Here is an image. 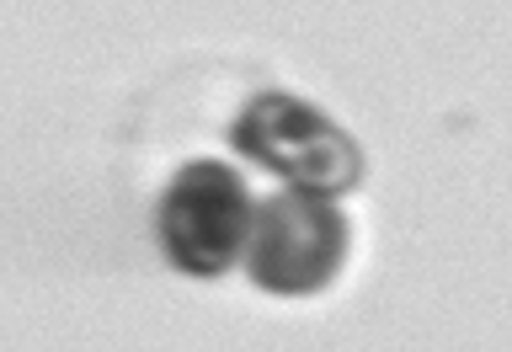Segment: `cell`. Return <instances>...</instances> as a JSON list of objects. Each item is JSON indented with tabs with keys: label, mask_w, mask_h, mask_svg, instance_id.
I'll list each match as a JSON object with an SVG mask.
<instances>
[{
	"label": "cell",
	"mask_w": 512,
	"mask_h": 352,
	"mask_svg": "<svg viewBox=\"0 0 512 352\" xmlns=\"http://www.w3.org/2000/svg\"><path fill=\"white\" fill-rule=\"evenodd\" d=\"M240 262L267 294H315L347 262V214L320 192L283 187L256 203V224Z\"/></svg>",
	"instance_id": "3957f363"
},
{
	"label": "cell",
	"mask_w": 512,
	"mask_h": 352,
	"mask_svg": "<svg viewBox=\"0 0 512 352\" xmlns=\"http://www.w3.org/2000/svg\"><path fill=\"white\" fill-rule=\"evenodd\" d=\"M256 224V198L246 176L224 160H187L160 192L155 208V235L160 251L176 272L187 278H219L246 256Z\"/></svg>",
	"instance_id": "7a4b0ae2"
},
{
	"label": "cell",
	"mask_w": 512,
	"mask_h": 352,
	"mask_svg": "<svg viewBox=\"0 0 512 352\" xmlns=\"http://www.w3.org/2000/svg\"><path fill=\"white\" fill-rule=\"evenodd\" d=\"M230 144L299 192H352L363 176V155L342 123H331L294 91H256L230 128Z\"/></svg>",
	"instance_id": "6da1fadb"
}]
</instances>
